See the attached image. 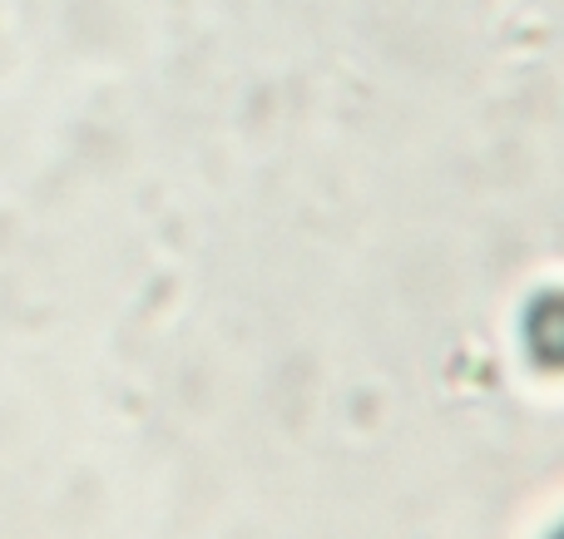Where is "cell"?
Wrapping results in <instances>:
<instances>
[{"label":"cell","mask_w":564,"mask_h":539,"mask_svg":"<svg viewBox=\"0 0 564 539\" xmlns=\"http://www.w3.org/2000/svg\"><path fill=\"white\" fill-rule=\"evenodd\" d=\"M530 352L545 366H564V297H545L530 312Z\"/></svg>","instance_id":"cell-1"},{"label":"cell","mask_w":564,"mask_h":539,"mask_svg":"<svg viewBox=\"0 0 564 539\" xmlns=\"http://www.w3.org/2000/svg\"><path fill=\"white\" fill-rule=\"evenodd\" d=\"M560 539H564V535H560Z\"/></svg>","instance_id":"cell-2"}]
</instances>
